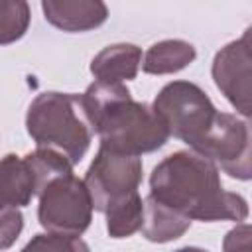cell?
<instances>
[{"label": "cell", "mask_w": 252, "mask_h": 252, "mask_svg": "<svg viewBox=\"0 0 252 252\" xmlns=\"http://www.w3.org/2000/svg\"><path fill=\"white\" fill-rule=\"evenodd\" d=\"M106 215V230L112 238H126L140 230L144 217V201L138 193L114 203L104 211Z\"/></svg>", "instance_id": "5bb4252c"}, {"label": "cell", "mask_w": 252, "mask_h": 252, "mask_svg": "<svg viewBox=\"0 0 252 252\" xmlns=\"http://www.w3.org/2000/svg\"><path fill=\"white\" fill-rule=\"evenodd\" d=\"M24 228V217L18 207L0 211V250L10 248Z\"/></svg>", "instance_id": "ac0fdd59"}, {"label": "cell", "mask_w": 252, "mask_h": 252, "mask_svg": "<svg viewBox=\"0 0 252 252\" xmlns=\"http://www.w3.org/2000/svg\"><path fill=\"white\" fill-rule=\"evenodd\" d=\"M45 20L69 33L100 28L108 18L104 0H41Z\"/></svg>", "instance_id": "9c48e42d"}, {"label": "cell", "mask_w": 252, "mask_h": 252, "mask_svg": "<svg viewBox=\"0 0 252 252\" xmlns=\"http://www.w3.org/2000/svg\"><path fill=\"white\" fill-rule=\"evenodd\" d=\"M169 136L197 148L215 122L217 108L207 93L189 81L167 83L152 104Z\"/></svg>", "instance_id": "277c9868"}, {"label": "cell", "mask_w": 252, "mask_h": 252, "mask_svg": "<svg viewBox=\"0 0 252 252\" xmlns=\"http://www.w3.org/2000/svg\"><path fill=\"white\" fill-rule=\"evenodd\" d=\"M250 30L230 41L213 59V79L224 98L244 118L250 116Z\"/></svg>", "instance_id": "ba28073f"}, {"label": "cell", "mask_w": 252, "mask_h": 252, "mask_svg": "<svg viewBox=\"0 0 252 252\" xmlns=\"http://www.w3.org/2000/svg\"><path fill=\"white\" fill-rule=\"evenodd\" d=\"M191 226V219L169 205L148 195L144 199V217H142V234L150 242H171L183 236Z\"/></svg>", "instance_id": "7c38bea8"}, {"label": "cell", "mask_w": 252, "mask_h": 252, "mask_svg": "<svg viewBox=\"0 0 252 252\" xmlns=\"http://www.w3.org/2000/svg\"><path fill=\"white\" fill-rule=\"evenodd\" d=\"M37 219L47 232L81 236L93 219V201L85 181L73 171L49 181L39 191Z\"/></svg>", "instance_id": "5b68a950"}, {"label": "cell", "mask_w": 252, "mask_h": 252, "mask_svg": "<svg viewBox=\"0 0 252 252\" xmlns=\"http://www.w3.org/2000/svg\"><path fill=\"white\" fill-rule=\"evenodd\" d=\"M24 250H47V252H79V250H83V252H87L89 246L79 236L47 232V234H35L24 246Z\"/></svg>", "instance_id": "e0dca14e"}, {"label": "cell", "mask_w": 252, "mask_h": 252, "mask_svg": "<svg viewBox=\"0 0 252 252\" xmlns=\"http://www.w3.org/2000/svg\"><path fill=\"white\" fill-rule=\"evenodd\" d=\"M28 134L37 148H49L71 161L79 163L93 140V124L85 112L81 94L73 93H41L26 114Z\"/></svg>", "instance_id": "3957f363"}, {"label": "cell", "mask_w": 252, "mask_h": 252, "mask_svg": "<svg viewBox=\"0 0 252 252\" xmlns=\"http://www.w3.org/2000/svg\"><path fill=\"white\" fill-rule=\"evenodd\" d=\"M24 158L35 179V195H39V191L55 177H61L73 171L71 161L49 148H37L35 152L26 154Z\"/></svg>", "instance_id": "9a60e30c"}, {"label": "cell", "mask_w": 252, "mask_h": 252, "mask_svg": "<svg viewBox=\"0 0 252 252\" xmlns=\"http://www.w3.org/2000/svg\"><path fill=\"white\" fill-rule=\"evenodd\" d=\"M35 195V179L26 161L16 154L0 159V211L10 207H26Z\"/></svg>", "instance_id": "30bf717a"}, {"label": "cell", "mask_w": 252, "mask_h": 252, "mask_svg": "<svg viewBox=\"0 0 252 252\" xmlns=\"http://www.w3.org/2000/svg\"><path fill=\"white\" fill-rule=\"evenodd\" d=\"M83 181L89 189L93 209L104 213L114 203L138 193L142 159L140 156H128L100 146Z\"/></svg>", "instance_id": "8992f818"}, {"label": "cell", "mask_w": 252, "mask_h": 252, "mask_svg": "<svg viewBox=\"0 0 252 252\" xmlns=\"http://www.w3.org/2000/svg\"><path fill=\"white\" fill-rule=\"evenodd\" d=\"M195 152L213 159L230 177L248 181L250 169V130L248 124L232 114L217 112L213 126L199 142Z\"/></svg>", "instance_id": "52a82bcc"}, {"label": "cell", "mask_w": 252, "mask_h": 252, "mask_svg": "<svg viewBox=\"0 0 252 252\" xmlns=\"http://www.w3.org/2000/svg\"><path fill=\"white\" fill-rule=\"evenodd\" d=\"M142 49L134 43H114L96 53L91 61V73L96 81L124 83L138 75Z\"/></svg>", "instance_id": "8fae6325"}, {"label": "cell", "mask_w": 252, "mask_h": 252, "mask_svg": "<svg viewBox=\"0 0 252 252\" xmlns=\"http://www.w3.org/2000/svg\"><path fill=\"white\" fill-rule=\"evenodd\" d=\"M197 57L195 47L185 39H163L154 43L142 61V71L148 75H169L185 69Z\"/></svg>", "instance_id": "4fadbf2b"}, {"label": "cell", "mask_w": 252, "mask_h": 252, "mask_svg": "<svg viewBox=\"0 0 252 252\" xmlns=\"http://www.w3.org/2000/svg\"><path fill=\"white\" fill-rule=\"evenodd\" d=\"M81 98L102 148L142 156L159 150L169 138L154 108L134 100L122 83L94 81Z\"/></svg>", "instance_id": "7a4b0ae2"}, {"label": "cell", "mask_w": 252, "mask_h": 252, "mask_svg": "<svg viewBox=\"0 0 252 252\" xmlns=\"http://www.w3.org/2000/svg\"><path fill=\"white\" fill-rule=\"evenodd\" d=\"M30 26L28 0H0V45L24 37Z\"/></svg>", "instance_id": "2e32d148"}, {"label": "cell", "mask_w": 252, "mask_h": 252, "mask_svg": "<svg viewBox=\"0 0 252 252\" xmlns=\"http://www.w3.org/2000/svg\"><path fill=\"white\" fill-rule=\"evenodd\" d=\"M150 195L191 220H244L248 217L246 199L224 191L217 163L195 150L163 158L150 175Z\"/></svg>", "instance_id": "6da1fadb"}]
</instances>
